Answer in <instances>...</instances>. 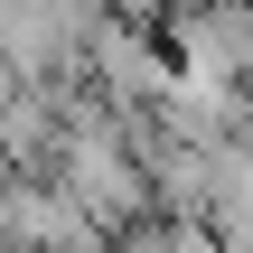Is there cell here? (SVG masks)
Masks as SVG:
<instances>
[{
	"mask_svg": "<svg viewBox=\"0 0 253 253\" xmlns=\"http://www.w3.org/2000/svg\"><path fill=\"white\" fill-rule=\"evenodd\" d=\"M56 188H66L94 225L150 207V178H141V160H131V141H122L113 122H75V131L56 141Z\"/></svg>",
	"mask_w": 253,
	"mask_h": 253,
	"instance_id": "1",
	"label": "cell"
}]
</instances>
